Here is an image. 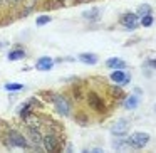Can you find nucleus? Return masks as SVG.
<instances>
[{"mask_svg": "<svg viewBox=\"0 0 156 153\" xmlns=\"http://www.w3.org/2000/svg\"><path fill=\"white\" fill-rule=\"evenodd\" d=\"M27 135H29V138H30L32 143H35V145H41L42 143V136H41V133H39L35 128H29Z\"/></svg>", "mask_w": 156, "mask_h": 153, "instance_id": "nucleus-12", "label": "nucleus"}, {"mask_svg": "<svg viewBox=\"0 0 156 153\" xmlns=\"http://www.w3.org/2000/svg\"><path fill=\"white\" fill-rule=\"evenodd\" d=\"M79 61L84 62V64H89V66H94L98 64L99 57L96 54H92V52H82L81 56H79Z\"/></svg>", "mask_w": 156, "mask_h": 153, "instance_id": "nucleus-9", "label": "nucleus"}, {"mask_svg": "<svg viewBox=\"0 0 156 153\" xmlns=\"http://www.w3.org/2000/svg\"><path fill=\"white\" fill-rule=\"evenodd\" d=\"M138 103H139V99L136 98V96H128V98L124 99V108H128V109H134L136 106H138Z\"/></svg>", "mask_w": 156, "mask_h": 153, "instance_id": "nucleus-15", "label": "nucleus"}, {"mask_svg": "<svg viewBox=\"0 0 156 153\" xmlns=\"http://www.w3.org/2000/svg\"><path fill=\"white\" fill-rule=\"evenodd\" d=\"M24 119H25V123H27V126H29V128H35V129H37L39 126H41V119H39V118H35V116L32 115V113H29V115L25 116Z\"/></svg>", "mask_w": 156, "mask_h": 153, "instance_id": "nucleus-11", "label": "nucleus"}, {"mask_svg": "<svg viewBox=\"0 0 156 153\" xmlns=\"http://www.w3.org/2000/svg\"><path fill=\"white\" fill-rule=\"evenodd\" d=\"M52 66H54V61H52L51 57H41L37 61V64H35V67H37L39 71H51Z\"/></svg>", "mask_w": 156, "mask_h": 153, "instance_id": "nucleus-10", "label": "nucleus"}, {"mask_svg": "<svg viewBox=\"0 0 156 153\" xmlns=\"http://www.w3.org/2000/svg\"><path fill=\"white\" fill-rule=\"evenodd\" d=\"M128 145H129V143L124 141V140H118V141L112 143V146H114V148H126Z\"/></svg>", "mask_w": 156, "mask_h": 153, "instance_id": "nucleus-22", "label": "nucleus"}, {"mask_svg": "<svg viewBox=\"0 0 156 153\" xmlns=\"http://www.w3.org/2000/svg\"><path fill=\"white\" fill-rule=\"evenodd\" d=\"M51 22V17L49 15H41V17L37 19V25L41 27V25H45V24H49Z\"/></svg>", "mask_w": 156, "mask_h": 153, "instance_id": "nucleus-21", "label": "nucleus"}, {"mask_svg": "<svg viewBox=\"0 0 156 153\" xmlns=\"http://www.w3.org/2000/svg\"><path fill=\"white\" fill-rule=\"evenodd\" d=\"M138 22H139V17L136 14H124L121 17V24L124 25V27H128L129 31L138 27Z\"/></svg>", "mask_w": 156, "mask_h": 153, "instance_id": "nucleus-6", "label": "nucleus"}, {"mask_svg": "<svg viewBox=\"0 0 156 153\" xmlns=\"http://www.w3.org/2000/svg\"><path fill=\"white\" fill-rule=\"evenodd\" d=\"M9 141L14 146H19V148H27V140H25L19 131H15V129H10V131H9Z\"/></svg>", "mask_w": 156, "mask_h": 153, "instance_id": "nucleus-3", "label": "nucleus"}, {"mask_svg": "<svg viewBox=\"0 0 156 153\" xmlns=\"http://www.w3.org/2000/svg\"><path fill=\"white\" fill-rule=\"evenodd\" d=\"M149 12H151V7H149V5H143V7H139V10H138V17H143V15L144 14H149Z\"/></svg>", "mask_w": 156, "mask_h": 153, "instance_id": "nucleus-20", "label": "nucleus"}, {"mask_svg": "<svg viewBox=\"0 0 156 153\" xmlns=\"http://www.w3.org/2000/svg\"><path fill=\"white\" fill-rule=\"evenodd\" d=\"M153 22H154V19H153V12H149V14H144L141 17V24L144 25V27H149V25H153Z\"/></svg>", "mask_w": 156, "mask_h": 153, "instance_id": "nucleus-16", "label": "nucleus"}, {"mask_svg": "<svg viewBox=\"0 0 156 153\" xmlns=\"http://www.w3.org/2000/svg\"><path fill=\"white\" fill-rule=\"evenodd\" d=\"M128 143L133 146V148H143V146H146L149 143V135L148 133H134V135H131V138L128 140Z\"/></svg>", "mask_w": 156, "mask_h": 153, "instance_id": "nucleus-1", "label": "nucleus"}, {"mask_svg": "<svg viewBox=\"0 0 156 153\" xmlns=\"http://www.w3.org/2000/svg\"><path fill=\"white\" fill-rule=\"evenodd\" d=\"M42 143H44V146H45L47 151H54V150H57V146H59V140H57L55 135H47L45 138H42Z\"/></svg>", "mask_w": 156, "mask_h": 153, "instance_id": "nucleus-7", "label": "nucleus"}, {"mask_svg": "<svg viewBox=\"0 0 156 153\" xmlns=\"http://www.w3.org/2000/svg\"><path fill=\"white\" fill-rule=\"evenodd\" d=\"M10 2H17V0H10Z\"/></svg>", "mask_w": 156, "mask_h": 153, "instance_id": "nucleus-23", "label": "nucleus"}, {"mask_svg": "<svg viewBox=\"0 0 156 153\" xmlns=\"http://www.w3.org/2000/svg\"><path fill=\"white\" fill-rule=\"evenodd\" d=\"M87 101H89V104H91V108L94 109V111H99V113H104V111H106L104 103H102V99L99 98L96 93H91V94H89Z\"/></svg>", "mask_w": 156, "mask_h": 153, "instance_id": "nucleus-5", "label": "nucleus"}, {"mask_svg": "<svg viewBox=\"0 0 156 153\" xmlns=\"http://www.w3.org/2000/svg\"><path fill=\"white\" fill-rule=\"evenodd\" d=\"M98 15H99V9H91V10H86L84 14H82V17L92 20V19H98Z\"/></svg>", "mask_w": 156, "mask_h": 153, "instance_id": "nucleus-17", "label": "nucleus"}, {"mask_svg": "<svg viewBox=\"0 0 156 153\" xmlns=\"http://www.w3.org/2000/svg\"><path fill=\"white\" fill-rule=\"evenodd\" d=\"M111 81L118 82V84H128L129 82V74H124V71H121V69H116V71L111 74Z\"/></svg>", "mask_w": 156, "mask_h": 153, "instance_id": "nucleus-8", "label": "nucleus"}, {"mask_svg": "<svg viewBox=\"0 0 156 153\" xmlns=\"http://www.w3.org/2000/svg\"><path fill=\"white\" fill-rule=\"evenodd\" d=\"M24 57H25V51H22V49H15L9 54V61H20Z\"/></svg>", "mask_w": 156, "mask_h": 153, "instance_id": "nucleus-14", "label": "nucleus"}, {"mask_svg": "<svg viewBox=\"0 0 156 153\" xmlns=\"http://www.w3.org/2000/svg\"><path fill=\"white\" fill-rule=\"evenodd\" d=\"M22 88H24V86L19 84V82H9V84H5V89H7V91H20Z\"/></svg>", "mask_w": 156, "mask_h": 153, "instance_id": "nucleus-18", "label": "nucleus"}, {"mask_svg": "<svg viewBox=\"0 0 156 153\" xmlns=\"http://www.w3.org/2000/svg\"><path fill=\"white\" fill-rule=\"evenodd\" d=\"M54 104H55V109H57L61 115H64V116L69 115L71 106H69V101L64 98V96H55V98H54Z\"/></svg>", "mask_w": 156, "mask_h": 153, "instance_id": "nucleus-4", "label": "nucleus"}, {"mask_svg": "<svg viewBox=\"0 0 156 153\" xmlns=\"http://www.w3.org/2000/svg\"><path fill=\"white\" fill-rule=\"evenodd\" d=\"M111 93L116 96V98H126V96H124V91H122L121 88H118V86H112V88H111Z\"/></svg>", "mask_w": 156, "mask_h": 153, "instance_id": "nucleus-19", "label": "nucleus"}, {"mask_svg": "<svg viewBox=\"0 0 156 153\" xmlns=\"http://www.w3.org/2000/svg\"><path fill=\"white\" fill-rule=\"evenodd\" d=\"M106 64H108L109 67H112V69H124L126 67V62L121 61V59H116V57L108 59V62H106Z\"/></svg>", "mask_w": 156, "mask_h": 153, "instance_id": "nucleus-13", "label": "nucleus"}, {"mask_svg": "<svg viewBox=\"0 0 156 153\" xmlns=\"http://www.w3.org/2000/svg\"><path fill=\"white\" fill-rule=\"evenodd\" d=\"M128 129H129L128 119H118V121L111 126V133L116 136H124L126 133H128Z\"/></svg>", "mask_w": 156, "mask_h": 153, "instance_id": "nucleus-2", "label": "nucleus"}]
</instances>
